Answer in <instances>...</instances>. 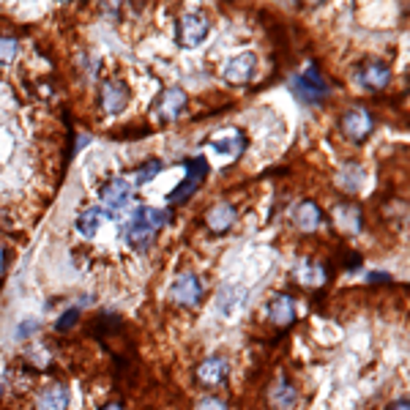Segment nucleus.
<instances>
[{
    "instance_id": "14",
    "label": "nucleus",
    "mask_w": 410,
    "mask_h": 410,
    "mask_svg": "<svg viewBox=\"0 0 410 410\" xmlns=\"http://www.w3.org/2000/svg\"><path fill=\"white\" fill-rule=\"evenodd\" d=\"M227 372H230L227 358H222V355H211V358H205L203 364L197 367V380L205 383V386H219V383L227 380Z\"/></svg>"
},
{
    "instance_id": "8",
    "label": "nucleus",
    "mask_w": 410,
    "mask_h": 410,
    "mask_svg": "<svg viewBox=\"0 0 410 410\" xmlns=\"http://www.w3.org/2000/svg\"><path fill=\"white\" fill-rule=\"evenodd\" d=\"M186 101H189L186 90H181V88H167V90L156 99V104H153L156 121H159V124H170V121L181 118V113L186 110Z\"/></svg>"
},
{
    "instance_id": "9",
    "label": "nucleus",
    "mask_w": 410,
    "mask_h": 410,
    "mask_svg": "<svg viewBox=\"0 0 410 410\" xmlns=\"http://www.w3.org/2000/svg\"><path fill=\"white\" fill-rule=\"evenodd\" d=\"M170 298L181 306H197L203 298V282L197 273H181L170 284Z\"/></svg>"
},
{
    "instance_id": "6",
    "label": "nucleus",
    "mask_w": 410,
    "mask_h": 410,
    "mask_svg": "<svg viewBox=\"0 0 410 410\" xmlns=\"http://www.w3.org/2000/svg\"><path fill=\"white\" fill-rule=\"evenodd\" d=\"M342 135L347 137L350 142H367L372 129H375V118L367 107H350L340 121Z\"/></svg>"
},
{
    "instance_id": "19",
    "label": "nucleus",
    "mask_w": 410,
    "mask_h": 410,
    "mask_svg": "<svg viewBox=\"0 0 410 410\" xmlns=\"http://www.w3.org/2000/svg\"><path fill=\"white\" fill-rule=\"evenodd\" d=\"M162 170H164V164L159 159H148L145 164H139L137 170L129 173V186H145V184H150Z\"/></svg>"
},
{
    "instance_id": "21",
    "label": "nucleus",
    "mask_w": 410,
    "mask_h": 410,
    "mask_svg": "<svg viewBox=\"0 0 410 410\" xmlns=\"http://www.w3.org/2000/svg\"><path fill=\"white\" fill-rule=\"evenodd\" d=\"M337 219L342 222V227L350 230V233H358V230H361V211H358L355 203L340 205V208H337Z\"/></svg>"
},
{
    "instance_id": "23",
    "label": "nucleus",
    "mask_w": 410,
    "mask_h": 410,
    "mask_svg": "<svg viewBox=\"0 0 410 410\" xmlns=\"http://www.w3.org/2000/svg\"><path fill=\"white\" fill-rule=\"evenodd\" d=\"M271 402L279 410H290L293 405H295V389H293L290 383H284V380H282V383H279V386L273 389Z\"/></svg>"
},
{
    "instance_id": "3",
    "label": "nucleus",
    "mask_w": 410,
    "mask_h": 410,
    "mask_svg": "<svg viewBox=\"0 0 410 410\" xmlns=\"http://www.w3.org/2000/svg\"><path fill=\"white\" fill-rule=\"evenodd\" d=\"M290 88H293V93H295L301 101L315 104V107L323 104L326 96H329V85H326V79L320 77V71L315 66H306L301 74H295L293 82H290Z\"/></svg>"
},
{
    "instance_id": "5",
    "label": "nucleus",
    "mask_w": 410,
    "mask_h": 410,
    "mask_svg": "<svg viewBox=\"0 0 410 410\" xmlns=\"http://www.w3.org/2000/svg\"><path fill=\"white\" fill-rule=\"evenodd\" d=\"M208 33H211V22L205 19L203 14H197V11L184 14V17L178 19V28H175V39H178V44H181L184 50L200 47L205 39H208Z\"/></svg>"
},
{
    "instance_id": "11",
    "label": "nucleus",
    "mask_w": 410,
    "mask_h": 410,
    "mask_svg": "<svg viewBox=\"0 0 410 410\" xmlns=\"http://www.w3.org/2000/svg\"><path fill=\"white\" fill-rule=\"evenodd\" d=\"M99 104H101V110H104L107 115L124 113L126 104H129V88H126V82H121V79H107V82L101 85V90H99Z\"/></svg>"
},
{
    "instance_id": "28",
    "label": "nucleus",
    "mask_w": 410,
    "mask_h": 410,
    "mask_svg": "<svg viewBox=\"0 0 410 410\" xmlns=\"http://www.w3.org/2000/svg\"><path fill=\"white\" fill-rule=\"evenodd\" d=\"M369 282H372V284H375V282H391V276H389V273H369Z\"/></svg>"
},
{
    "instance_id": "13",
    "label": "nucleus",
    "mask_w": 410,
    "mask_h": 410,
    "mask_svg": "<svg viewBox=\"0 0 410 410\" xmlns=\"http://www.w3.org/2000/svg\"><path fill=\"white\" fill-rule=\"evenodd\" d=\"M358 82L367 90H383L391 82V68L386 66L383 61H369V64H364L361 71H358Z\"/></svg>"
},
{
    "instance_id": "4",
    "label": "nucleus",
    "mask_w": 410,
    "mask_h": 410,
    "mask_svg": "<svg viewBox=\"0 0 410 410\" xmlns=\"http://www.w3.org/2000/svg\"><path fill=\"white\" fill-rule=\"evenodd\" d=\"M184 170H186V175H184V181L167 195V200L170 203H186L200 186H203L205 175H208V162H205L203 156H197V159H186L184 162Z\"/></svg>"
},
{
    "instance_id": "20",
    "label": "nucleus",
    "mask_w": 410,
    "mask_h": 410,
    "mask_svg": "<svg viewBox=\"0 0 410 410\" xmlns=\"http://www.w3.org/2000/svg\"><path fill=\"white\" fill-rule=\"evenodd\" d=\"M244 301H246V293H244L241 287H224V290L219 293V301H216L219 315H227V318H230Z\"/></svg>"
},
{
    "instance_id": "7",
    "label": "nucleus",
    "mask_w": 410,
    "mask_h": 410,
    "mask_svg": "<svg viewBox=\"0 0 410 410\" xmlns=\"http://www.w3.org/2000/svg\"><path fill=\"white\" fill-rule=\"evenodd\" d=\"M208 148L227 162H235L246 150V135L241 129H222L208 139Z\"/></svg>"
},
{
    "instance_id": "24",
    "label": "nucleus",
    "mask_w": 410,
    "mask_h": 410,
    "mask_svg": "<svg viewBox=\"0 0 410 410\" xmlns=\"http://www.w3.org/2000/svg\"><path fill=\"white\" fill-rule=\"evenodd\" d=\"M17 52H19V44H17V39H11V36H0V66H8V64H14Z\"/></svg>"
},
{
    "instance_id": "18",
    "label": "nucleus",
    "mask_w": 410,
    "mask_h": 410,
    "mask_svg": "<svg viewBox=\"0 0 410 410\" xmlns=\"http://www.w3.org/2000/svg\"><path fill=\"white\" fill-rule=\"evenodd\" d=\"M104 211L101 208H85L79 216H77V222H74V227H77V233L79 235H85V238H93L99 230H101V224H104Z\"/></svg>"
},
{
    "instance_id": "25",
    "label": "nucleus",
    "mask_w": 410,
    "mask_h": 410,
    "mask_svg": "<svg viewBox=\"0 0 410 410\" xmlns=\"http://www.w3.org/2000/svg\"><path fill=\"white\" fill-rule=\"evenodd\" d=\"M77 320H79V309H68V312H64V318L55 323V331H68Z\"/></svg>"
},
{
    "instance_id": "26",
    "label": "nucleus",
    "mask_w": 410,
    "mask_h": 410,
    "mask_svg": "<svg viewBox=\"0 0 410 410\" xmlns=\"http://www.w3.org/2000/svg\"><path fill=\"white\" fill-rule=\"evenodd\" d=\"M195 410H227V405H224L219 397H203V400L195 405Z\"/></svg>"
},
{
    "instance_id": "29",
    "label": "nucleus",
    "mask_w": 410,
    "mask_h": 410,
    "mask_svg": "<svg viewBox=\"0 0 410 410\" xmlns=\"http://www.w3.org/2000/svg\"><path fill=\"white\" fill-rule=\"evenodd\" d=\"M6 271V252H3V246H0V273Z\"/></svg>"
},
{
    "instance_id": "30",
    "label": "nucleus",
    "mask_w": 410,
    "mask_h": 410,
    "mask_svg": "<svg viewBox=\"0 0 410 410\" xmlns=\"http://www.w3.org/2000/svg\"><path fill=\"white\" fill-rule=\"evenodd\" d=\"M101 410H124L121 405H107V408H101Z\"/></svg>"
},
{
    "instance_id": "2",
    "label": "nucleus",
    "mask_w": 410,
    "mask_h": 410,
    "mask_svg": "<svg viewBox=\"0 0 410 410\" xmlns=\"http://www.w3.org/2000/svg\"><path fill=\"white\" fill-rule=\"evenodd\" d=\"M101 211H104V216L115 219L118 224H124L129 219V213L135 211V192H132L129 181L113 178L101 189Z\"/></svg>"
},
{
    "instance_id": "17",
    "label": "nucleus",
    "mask_w": 410,
    "mask_h": 410,
    "mask_svg": "<svg viewBox=\"0 0 410 410\" xmlns=\"http://www.w3.org/2000/svg\"><path fill=\"white\" fill-rule=\"evenodd\" d=\"M269 320L273 326H290L295 320V301L290 295H276L269 304Z\"/></svg>"
},
{
    "instance_id": "1",
    "label": "nucleus",
    "mask_w": 410,
    "mask_h": 410,
    "mask_svg": "<svg viewBox=\"0 0 410 410\" xmlns=\"http://www.w3.org/2000/svg\"><path fill=\"white\" fill-rule=\"evenodd\" d=\"M167 219H170V213L164 208H153V205H139V208H135L129 213V219L121 224L126 244L132 249H137V252H145L153 244L156 233L167 224Z\"/></svg>"
},
{
    "instance_id": "10",
    "label": "nucleus",
    "mask_w": 410,
    "mask_h": 410,
    "mask_svg": "<svg viewBox=\"0 0 410 410\" xmlns=\"http://www.w3.org/2000/svg\"><path fill=\"white\" fill-rule=\"evenodd\" d=\"M255 68H257L255 52H238V55H233V58L224 64L222 77H224V82H230V85H246V82H252Z\"/></svg>"
},
{
    "instance_id": "22",
    "label": "nucleus",
    "mask_w": 410,
    "mask_h": 410,
    "mask_svg": "<svg viewBox=\"0 0 410 410\" xmlns=\"http://www.w3.org/2000/svg\"><path fill=\"white\" fill-rule=\"evenodd\" d=\"M295 276H298V282L306 284V287H318V284L326 282V271H323L320 266H315V263H301Z\"/></svg>"
},
{
    "instance_id": "12",
    "label": "nucleus",
    "mask_w": 410,
    "mask_h": 410,
    "mask_svg": "<svg viewBox=\"0 0 410 410\" xmlns=\"http://www.w3.org/2000/svg\"><path fill=\"white\" fill-rule=\"evenodd\" d=\"M235 219H238L235 205L224 203V200L216 205H211L208 213H205V224H208L211 233H227V230L235 224Z\"/></svg>"
},
{
    "instance_id": "16",
    "label": "nucleus",
    "mask_w": 410,
    "mask_h": 410,
    "mask_svg": "<svg viewBox=\"0 0 410 410\" xmlns=\"http://www.w3.org/2000/svg\"><path fill=\"white\" fill-rule=\"evenodd\" d=\"M295 224H298V230H304V233L318 230V227L323 224V211H320V205L312 203V200L298 203V208H295Z\"/></svg>"
},
{
    "instance_id": "15",
    "label": "nucleus",
    "mask_w": 410,
    "mask_h": 410,
    "mask_svg": "<svg viewBox=\"0 0 410 410\" xmlns=\"http://www.w3.org/2000/svg\"><path fill=\"white\" fill-rule=\"evenodd\" d=\"M68 405H71V389L64 383L47 386L39 397V410H68Z\"/></svg>"
},
{
    "instance_id": "27",
    "label": "nucleus",
    "mask_w": 410,
    "mask_h": 410,
    "mask_svg": "<svg viewBox=\"0 0 410 410\" xmlns=\"http://www.w3.org/2000/svg\"><path fill=\"white\" fill-rule=\"evenodd\" d=\"M389 410H410V402H408V400H405V397H402V400H397V402H391V405H389Z\"/></svg>"
}]
</instances>
